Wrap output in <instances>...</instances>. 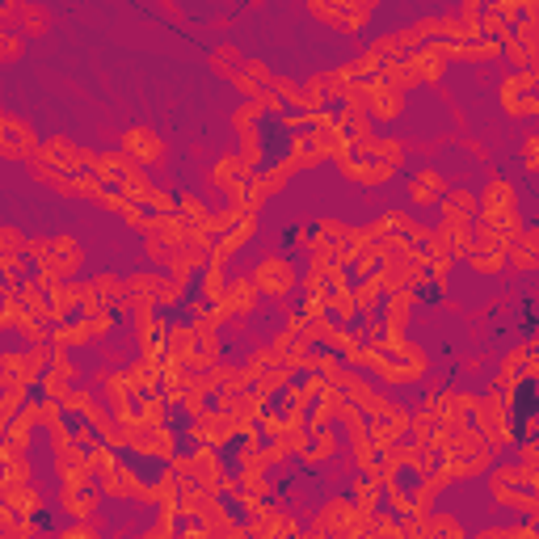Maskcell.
I'll use <instances>...</instances> for the list:
<instances>
[{"mask_svg": "<svg viewBox=\"0 0 539 539\" xmlns=\"http://www.w3.org/2000/svg\"><path fill=\"white\" fill-rule=\"evenodd\" d=\"M346 497H350V502H354L358 510H363V514H375V510H384V489H379V485H371L367 476H358V472H354V481H350Z\"/></svg>", "mask_w": 539, "mask_h": 539, "instance_id": "36", "label": "cell"}, {"mask_svg": "<svg viewBox=\"0 0 539 539\" xmlns=\"http://www.w3.org/2000/svg\"><path fill=\"white\" fill-rule=\"evenodd\" d=\"M422 539H468V527L451 510H426V535Z\"/></svg>", "mask_w": 539, "mask_h": 539, "instance_id": "35", "label": "cell"}, {"mask_svg": "<svg viewBox=\"0 0 539 539\" xmlns=\"http://www.w3.org/2000/svg\"><path fill=\"white\" fill-rule=\"evenodd\" d=\"M26 173L34 177V182H43V186H51V190H55V182H59V173H55V169H51V165H47V161H43V156H38V152H34V156H30V161H26Z\"/></svg>", "mask_w": 539, "mask_h": 539, "instance_id": "52", "label": "cell"}, {"mask_svg": "<svg viewBox=\"0 0 539 539\" xmlns=\"http://www.w3.org/2000/svg\"><path fill=\"white\" fill-rule=\"evenodd\" d=\"M249 177V169H245V161L236 152H219L215 161H211V173H207V182L219 190V194H228V190H236Z\"/></svg>", "mask_w": 539, "mask_h": 539, "instance_id": "25", "label": "cell"}, {"mask_svg": "<svg viewBox=\"0 0 539 539\" xmlns=\"http://www.w3.org/2000/svg\"><path fill=\"white\" fill-rule=\"evenodd\" d=\"M401 118H405V93H396V89H384V85H375V81H371L367 123H371V127H375V123L392 127V123H401Z\"/></svg>", "mask_w": 539, "mask_h": 539, "instance_id": "21", "label": "cell"}, {"mask_svg": "<svg viewBox=\"0 0 539 539\" xmlns=\"http://www.w3.org/2000/svg\"><path fill=\"white\" fill-rule=\"evenodd\" d=\"M451 190L447 182V173L438 169V165H422V169H413L409 173V182H405V194H409V203L417 211H426V207H438L443 203V194Z\"/></svg>", "mask_w": 539, "mask_h": 539, "instance_id": "14", "label": "cell"}, {"mask_svg": "<svg viewBox=\"0 0 539 539\" xmlns=\"http://www.w3.org/2000/svg\"><path fill=\"white\" fill-rule=\"evenodd\" d=\"M17 304H22V321H47V291L34 278L17 287Z\"/></svg>", "mask_w": 539, "mask_h": 539, "instance_id": "39", "label": "cell"}, {"mask_svg": "<svg viewBox=\"0 0 539 539\" xmlns=\"http://www.w3.org/2000/svg\"><path fill=\"white\" fill-rule=\"evenodd\" d=\"M539 68L535 72H506L497 81V106L506 118H535L539 114Z\"/></svg>", "mask_w": 539, "mask_h": 539, "instance_id": "5", "label": "cell"}, {"mask_svg": "<svg viewBox=\"0 0 539 539\" xmlns=\"http://www.w3.org/2000/svg\"><path fill=\"white\" fill-rule=\"evenodd\" d=\"M392 405H396V401H392V396H388V388H371V392H367V396H363V401H358L354 409L363 413L367 422H375V417H384V413H388Z\"/></svg>", "mask_w": 539, "mask_h": 539, "instance_id": "42", "label": "cell"}, {"mask_svg": "<svg viewBox=\"0 0 539 539\" xmlns=\"http://www.w3.org/2000/svg\"><path fill=\"white\" fill-rule=\"evenodd\" d=\"M266 346H270V354H274V363L295 367V371H299V363H304L308 350H312L308 333H299V329H274Z\"/></svg>", "mask_w": 539, "mask_h": 539, "instance_id": "20", "label": "cell"}, {"mask_svg": "<svg viewBox=\"0 0 539 539\" xmlns=\"http://www.w3.org/2000/svg\"><path fill=\"white\" fill-rule=\"evenodd\" d=\"M481 367H485V358H481V354H468V358H464V363H459V371H472V375H476V371H481Z\"/></svg>", "mask_w": 539, "mask_h": 539, "instance_id": "56", "label": "cell"}, {"mask_svg": "<svg viewBox=\"0 0 539 539\" xmlns=\"http://www.w3.org/2000/svg\"><path fill=\"white\" fill-rule=\"evenodd\" d=\"M89 152H93V148L76 144V139H68V135H51V139H43V144H38V156H43V161H47L59 177L85 173V169H89Z\"/></svg>", "mask_w": 539, "mask_h": 539, "instance_id": "10", "label": "cell"}, {"mask_svg": "<svg viewBox=\"0 0 539 539\" xmlns=\"http://www.w3.org/2000/svg\"><path fill=\"white\" fill-rule=\"evenodd\" d=\"M118 152L131 156L139 169H152V165H161L165 156H169V144H165V135L156 131V127H148V123H131V127L123 131V144H118Z\"/></svg>", "mask_w": 539, "mask_h": 539, "instance_id": "8", "label": "cell"}, {"mask_svg": "<svg viewBox=\"0 0 539 539\" xmlns=\"http://www.w3.org/2000/svg\"><path fill=\"white\" fill-rule=\"evenodd\" d=\"M375 0H308V17L337 34H358L375 17Z\"/></svg>", "mask_w": 539, "mask_h": 539, "instance_id": "4", "label": "cell"}, {"mask_svg": "<svg viewBox=\"0 0 539 539\" xmlns=\"http://www.w3.org/2000/svg\"><path fill=\"white\" fill-rule=\"evenodd\" d=\"M68 417H64V405L51 401V396H38V426L43 430H55V426H64Z\"/></svg>", "mask_w": 539, "mask_h": 539, "instance_id": "47", "label": "cell"}, {"mask_svg": "<svg viewBox=\"0 0 539 539\" xmlns=\"http://www.w3.org/2000/svg\"><path fill=\"white\" fill-rule=\"evenodd\" d=\"M241 367H245V375H249V384H253V379H257V375H262L266 367H274V354H270V346H266V342H257V346L249 350V358H245V363H241Z\"/></svg>", "mask_w": 539, "mask_h": 539, "instance_id": "46", "label": "cell"}, {"mask_svg": "<svg viewBox=\"0 0 539 539\" xmlns=\"http://www.w3.org/2000/svg\"><path fill=\"white\" fill-rule=\"evenodd\" d=\"M451 47V43H447ZM455 59H464V64H493V59H502V43L497 38H472V43H459V47H451V64Z\"/></svg>", "mask_w": 539, "mask_h": 539, "instance_id": "34", "label": "cell"}, {"mask_svg": "<svg viewBox=\"0 0 539 539\" xmlns=\"http://www.w3.org/2000/svg\"><path fill=\"white\" fill-rule=\"evenodd\" d=\"M173 539H207V531H203V523H177V531H173Z\"/></svg>", "mask_w": 539, "mask_h": 539, "instance_id": "54", "label": "cell"}, {"mask_svg": "<svg viewBox=\"0 0 539 539\" xmlns=\"http://www.w3.org/2000/svg\"><path fill=\"white\" fill-rule=\"evenodd\" d=\"M51 257H55V266L64 270L68 278H76L85 270V245L76 241L72 232H59V236H51Z\"/></svg>", "mask_w": 539, "mask_h": 539, "instance_id": "28", "label": "cell"}, {"mask_svg": "<svg viewBox=\"0 0 539 539\" xmlns=\"http://www.w3.org/2000/svg\"><path fill=\"white\" fill-rule=\"evenodd\" d=\"M262 308H266V299L257 295L253 278L249 274H228L224 295H219V312H224V321H253Z\"/></svg>", "mask_w": 539, "mask_h": 539, "instance_id": "7", "label": "cell"}, {"mask_svg": "<svg viewBox=\"0 0 539 539\" xmlns=\"http://www.w3.org/2000/svg\"><path fill=\"white\" fill-rule=\"evenodd\" d=\"M173 253H177V249H169V245L161 241V236H152V232L144 236V257H148V262H152V266H161V270H169V262H173Z\"/></svg>", "mask_w": 539, "mask_h": 539, "instance_id": "48", "label": "cell"}, {"mask_svg": "<svg viewBox=\"0 0 539 539\" xmlns=\"http://www.w3.org/2000/svg\"><path fill=\"white\" fill-rule=\"evenodd\" d=\"M76 312H81V283H76V278L64 287L47 291V325H64Z\"/></svg>", "mask_w": 539, "mask_h": 539, "instance_id": "27", "label": "cell"}, {"mask_svg": "<svg viewBox=\"0 0 539 539\" xmlns=\"http://www.w3.org/2000/svg\"><path fill=\"white\" fill-rule=\"evenodd\" d=\"M17 333H22L26 350H43V346H51V325H47V321H22V325H17Z\"/></svg>", "mask_w": 539, "mask_h": 539, "instance_id": "45", "label": "cell"}, {"mask_svg": "<svg viewBox=\"0 0 539 539\" xmlns=\"http://www.w3.org/2000/svg\"><path fill=\"white\" fill-rule=\"evenodd\" d=\"M22 55H26V38L9 26H0V64H17Z\"/></svg>", "mask_w": 539, "mask_h": 539, "instance_id": "44", "label": "cell"}, {"mask_svg": "<svg viewBox=\"0 0 539 539\" xmlns=\"http://www.w3.org/2000/svg\"><path fill=\"white\" fill-rule=\"evenodd\" d=\"M270 64L266 59H257V55H249L245 59V68H241V76H236V93L241 97H257V93H266L270 89Z\"/></svg>", "mask_w": 539, "mask_h": 539, "instance_id": "32", "label": "cell"}, {"mask_svg": "<svg viewBox=\"0 0 539 539\" xmlns=\"http://www.w3.org/2000/svg\"><path fill=\"white\" fill-rule=\"evenodd\" d=\"M51 539H106V535H102L97 523H68V527H59Z\"/></svg>", "mask_w": 539, "mask_h": 539, "instance_id": "51", "label": "cell"}, {"mask_svg": "<svg viewBox=\"0 0 539 539\" xmlns=\"http://www.w3.org/2000/svg\"><path fill=\"white\" fill-rule=\"evenodd\" d=\"M510 413H514V405L506 401L502 392H493V388H489V392H476V409H472V422H468V426L481 434L493 451H502V447L510 451L514 438H518Z\"/></svg>", "mask_w": 539, "mask_h": 539, "instance_id": "2", "label": "cell"}, {"mask_svg": "<svg viewBox=\"0 0 539 539\" xmlns=\"http://www.w3.org/2000/svg\"><path fill=\"white\" fill-rule=\"evenodd\" d=\"M81 384V367H76V358L64 354V350H51V363L43 371V379H38V396H51V401H59L68 388Z\"/></svg>", "mask_w": 539, "mask_h": 539, "instance_id": "15", "label": "cell"}, {"mask_svg": "<svg viewBox=\"0 0 539 539\" xmlns=\"http://www.w3.org/2000/svg\"><path fill=\"white\" fill-rule=\"evenodd\" d=\"M89 283V295L102 304L106 312H114V316H131V299H127V283L118 274H110V270H102V274H93V278H85Z\"/></svg>", "mask_w": 539, "mask_h": 539, "instance_id": "17", "label": "cell"}, {"mask_svg": "<svg viewBox=\"0 0 539 539\" xmlns=\"http://www.w3.org/2000/svg\"><path fill=\"white\" fill-rule=\"evenodd\" d=\"M375 85H384V89H396V93H409V89H417V76H413V68L405 64V59H388V64L379 68Z\"/></svg>", "mask_w": 539, "mask_h": 539, "instance_id": "37", "label": "cell"}, {"mask_svg": "<svg viewBox=\"0 0 539 539\" xmlns=\"http://www.w3.org/2000/svg\"><path fill=\"white\" fill-rule=\"evenodd\" d=\"M51 9L47 5H38V0H5L0 5V26H9V30H17V34H47L51 30Z\"/></svg>", "mask_w": 539, "mask_h": 539, "instance_id": "11", "label": "cell"}, {"mask_svg": "<svg viewBox=\"0 0 539 539\" xmlns=\"http://www.w3.org/2000/svg\"><path fill=\"white\" fill-rule=\"evenodd\" d=\"M156 9H161L165 17H173V22H182V17H186V13H182V5H173V0H161Z\"/></svg>", "mask_w": 539, "mask_h": 539, "instance_id": "55", "label": "cell"}, {"mask_svg": "<svg viewBox=\"0 0 539 539\" xmlns=\"http://www.w3.org/2000/svg\"><path fill=\"white\" fill-rule=\"evenodd\" d=\"M295 539H325V535H316V531H312V527H308V531H299V535H295Z\"/></svg>", "mask_w": 539, "mask_h": 539, "instance_id": "57", "label": "cell"}, {"mask_svg": "<svg viewBox=\"0 0 539 539\" xmlns=\"http://www.w3.org/2000/svg\"><path fill=\"white\" fill-rule=\"evenodd\" d=\"M118 219H123V224H127L135 236H148V232H152V215H148L144 207H139V203H127Z\"/></svg>", "mask_w": 539, "mask_h": 539, "instance_id": "49", "label": "cell"}, {"mask_svg": "<svg viewBox=\"0 0 539 539\" xmlns=\"http://www.w3.org/2000/svg\"><path fill=\"white\" fill-rule=\"evenodd\" d=\"M245 51L236 47V43H215L211 51H207V68L215 72V76H224V81H232L236 85V76H241V68H245Z\"/></svg>", "mask_w": 539, "mask_h": 539, "instance_id": "29", "label": "cell"}, {"mask_svg": "<svg viewBox=\"0 0 539 539\" xmlns=\"http://www.w3.org/2000/svg\"><path fill=\"white\" fill-rule=\"evenodd\" d=\"M177 215L190 224V232H207V224H211V207L198 190H177Z\"/></svg>", "mask_w": 539, "mask_h": 539, "instance_id": "33", "label": "cell"}, {"mask_svg": "<svg viewBox=\"0 0 539 539\" xmlns=\"http://www.w3.org/2000/svg\"><path fill=\"white\" fill-rule=\"evenodd\" d=\"M123 283H127L131 312H161V283H165L161 270H135Z\"/></svg>", "mask_w": 539, "mask_h": 539, "instance_id": "16", "label": "cell"}, {"mask_svg": "<svg viewBox=\"0 0 539 539\" xmlns=\"http://www.w3.org/2000/svg\"><path fill=\"white\" fill-rule=\"evenodd\" d=\"M55 506L68 514V523H97V514H102V493L93 489H59Z\"/></svg>", "mask_w": 539, "mask_h": 539, "instance_id": "19", "label": "cell"}, {"mask_svg": "<svg viewBox=\"0 0 539 539\" xmlns=\"http://www.w3.org/2000/svg\"><path fill=\"white\" fill-rule=\"evenodd\" d=\"M186 438L194 447H211V451H228L236 443V426H232V417L228 413H219V409H207V413H198L186 422Z\"/></svg>", "mask_w": 539, "mask_h": 539, "instance_id": "9", "label": "cell"}, {"mask_svg": "<svg viewBox=\"0 0 539 539\" xmlns=\"http://www.w3.org/2000/svg\"><path fill=\"white\" fill-rule=\"evenodd\" d=\"M139 207H144L152 219H165V215H177V194L169 190V186H152L148 194H144V203H139Z\"/></svg>", "mask_w": 539, "mask_h": 539, "instance_id": "41", "label": "cell"}, {"mask_svg": "<svg viewBox=\"0 0 539 539\" xmlns=\"http://www.w3.org/2000/svg\"><path fill=\"white\" fill-rule=\"evenodd\" d=\"M127 455L131 459H152V464H169L177 455V430L173 426H131L127 430Z\"/></svg>", "mask_w": 539, "mask_h": 539, "instance_id": "6", "label": "cell"}, {"mask_svg": "<svg viewBox=\"0 0 539 539\" xmlns=\"http://www.w3.org/2000/svg\"><path fill=\"white\" fill-rule=\"evenodd\" d=\"M518 152H523V173H539V131H527L523 144H518Z\"/></svg>", "mask_w": 539, "mask_h": 539, "instance_id": "50", "label": "cell"}, {"mask_svg": "<svg viewBox=\"0 0 539 539\" xmlns=\"http://www.w3.org/2000/svg\"><path fill=\"white\" fill-rule=\"evenodd\" d=\"M514 447H518V459H514V464H523V468H535V472H539V443H535V438H514Z\"/></svg>", "mask_w": 539, "mask_h": 539, "instance_id": "53", "label": "cell"}, {"mask_svg": "<svg viewBox=\"0 0 539 539\" xmlns=\"http://www.w3.org/2000/svg\"><path fill=\"white\" fill-rule=\"evenodd\" d=\"M135 489H139V472L131 459H118L110 472L97 476V493L110 497V502H135Z\"/></svg>", "mask_w": 539, "mask_h": 539, "instance_id": "18", "label": "cell"}, {"mask_svg": "<svg viewBox=\"0 0 539 539\" xmlns=\"http://www.w3.org/2000/svg\"><path fill=\"white\" fill-rule=\"evenodd\" d=\"M485 485H489L493 506H506L518 518L539 514V472L535 468H523L514 459H493V468L485 472Z\"/></svg>", "mask_w": 539, "mask_h": 539, "instance_id": "1", "label": "cell"}, {"mask_svg": "<svg viewBox=\"0 0 539 539\" xmlns=\"http://www.w3.org/2000/svg\"><path fill=\"white\" fill-rule=\"evenodd\" d=\"M371 161H379V165H392V169H401V161H405V135H375Z\"/></svg>", "mask_w": 539, "mask_h": 539, "instance_id": "40", "label": "cell"}, {"mask_svg": "<svg viewBox=\"0 0 539 539\" xmlns=\"http://www.w3.org/2000/svg\"><path fill=\"white\" fill-rule=\"evenodd\" d=\"M405 64L413 68V76H417V85H443L447 81V68H451V47L447 43H426V47H417V51H409L405 55Z\"/></svg>", "mask_w": 539, "mask_h": 539, "instance_id": "13", "label": "cell"}, {"mask_svg": "<svg viewBox=\"0 0 539 539\" xmlns=\"http://www.w3.org/2000/svg\"><path fill=\"white\" fill-rule=\"evenodd\" d=\"M0 502H5L13 514H22V518H43V514L51 510L47 493L38 489V485H13V489H0Z\"/></svg>", "mask_w": 539, "mask_h": 539, "instance_id": "23", "label": "cell"}, {"mask_svg": "<svg viewBox=\"0 0 539 539\" xmlns=\"http://www.w3.org/2000/svg\"><path fill=\"white\" fill-rule=\"evenodd\" d=\"M535 262H539V228L527 224V228L506 245V270H510V274H531Z\"/></svg>", "mask_w": 539, "mask_h": 539, "instance_id": "22", "label": "cell"}, {"mask_svg": "<svg viewBox=\"0 0 539 539\" xmlns=\"http://www.w3.org/2000/svg\"><path fill=\"white\" fill-rule=\"evenodd\" d=\"M337 438H342L337 430H308V434H304V447H299L295 459H299L304 468H325L329 459L337 455Z\"/></svg>", "mask_w": 539, "mask_h": 539, "instance_id": "24", "label": "cell"}, {"mask_svg": "<svg viewBox=\"0 0 539 539\" xmlns=\"http://www.w3.org/2000/svg\"><path fill=\"white\" fill-rule=\"evenodd\" d=\"M89 346H97V342H93V333H89L81 312H76L72 321H64V325H51V350L72 354V350H89Z\"/></svg>", "mask_w": 539, "mask_h": 539, "instance_id": "26", "label": "cell"}, {"mask_svg": "<svg viewBox=\"0 0 539 539\" xmlns=\"http://www.w3.org/2000/svg\"><path fill=\"white\" fill-rule=\"evenodd\" d=\"M38 152V135L26 118L0 110V161H30Z\"/></svg>", "mask_w": 539, "mask_h": 539, "instance_id": "12", "label": "cell"}, {"mask_svg": "<svg viewBox=\"0 0 539 539\" xmlns=\"http://www.w3.org/2000/svg\"><path fill=\"white\" fill-rule=\"evenodd\" d=\"M26 249V232L13 228V224H0V262H13V257H22Z\"/></svg>", "mask_w": 539, "mask_h": 539, "instance_id": "43", "label": "cell"}, {"mask_svg": "<svg viewBox=\"0 0 539 539\" xmlns=\"http://www.w3.org/2000/svg\"><path fill=\"white\" fill-rule=\"evenodd\" d=\"M295 375H299L295 367H283V363H274V367H266L262 375H257V379H253V388H257V392H262V401H274V396H278V392H283V388L291 384V379H295Z\"/></svg>", "mask_w": 539, "mask_h": 539, "instance_id": "38", "label": "cell"}, {"mask_svg": "<svg viewBox=\"0 0 539 539\" xmlns=\"http://www.w3.org/2000/svg\"><path fill=\"white\" fill-rule=\"evenodd\" d=\"M384 295H388V287H384V278H379V274H371V278H354V283H350V299H354L358 316H375L379 304H384Z\"/></svg>", "mask_w": 539, "mask_h": 539, "instance_id": "31", "label": "cell"}, {"mask_svg": "<svg viewBox=\"0 0 539 539\" xmlns=\"http://www.w3.org/2000/svg\"><path fill=\"white\" fill-rule=\"evenodd\" d=\"M249 278H253V287L262 299H270V304H287L299 287V266L287 253H266L262 262L249 270Z\"/></svg>", "mask_w": 539, "mask_h": 539, "instance_id": "3", "label": "cell"}, {"mask_svg": "<svg viewBox=\"0 0 539 539\" xmlns=\"http://www.w3.org/2000/svg\"><path fill=\"white\" fill-rule=\"evenodd\" d=\"M194 354V325L190 321H165V358L169 363H190Z\"/></svg>", "mask_w": 539, "mask_h": 539, "instance_id": "30", "label": "cell"}]
</instances>
